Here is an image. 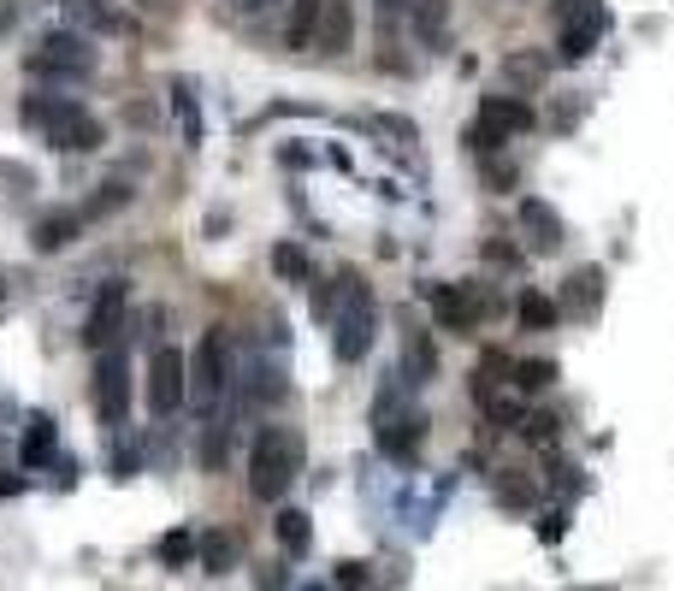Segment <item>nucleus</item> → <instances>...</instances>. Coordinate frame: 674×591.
I'll return each mask as SVG.
<instances>
[{
    "label": "nucleus",
    "mask_w": 674,
    "mask_h": 591,
    "mask_svg": "<svg viewBox=\"0 0 674 591\" xmlns=\"http://www.w3.org/2000/svg\"><path fill=\"white\" fill-rule=\"evenodd\" d=\"M302 474V432L297 426H261L249 449V491L261 502H279L290 479Z\"/></svg>",
    "instance_id": "nucleus-1"
},
{
    "label": "nucleus",
    "mask_w": 674,
    "mask_h": 591,
    "mask_svg": "<svg viewBox=\"0 0 674 591\" xmlns=\"http://www.w3.org/2000/svg\"><path fill=\"white\" fill-rule=\"evenodd\" d=\"M24 118L54 148H72V154H95L101 143H107V125H101L95 113H83L77 101H65V95H30L24 101Z\"/></svg>",
    "instance_id": "nucleus-2"
},
{
    "label": "nucleus",
    "mask_w": 674,
    "mask_h": 591,
    "mask_svg": "<svg viewBox=\"0 0 674 591\" xmlns=\"http://www.w3.org/2000/svg\"><path fill=\"white\" fill-rule=\"evenodd\" d=\"M338 296H343V314H338V361H361L373 343V296L355 272L338 278Z\"/></svg>",
    "instance_id": "nucleus-3"
},
{
    "label": "nucleus",
    "mask_w": 674,
    "mask_h": 591,
    "mask_svg": "<svg viewBox=\"0 0 674 591\" xmlns=\"http://www.w3.org/2000/svg\"><path fill=\"white\" fill-rule=\"evenodd\" d=\"M30 72L37 77H95V48L77 37V30H54L30 48Z\"/></svg>",
    "instance_id": "nucleus-4"
},
{
    "label": "nucleus",
    "mask_w": 674,
    "mask_h": 591,
    "mask_svg": "<svg viewBox=\"0 0 674 591\" xmlns=\"http://www.w3.org/2000/svg\"><path fill=\"white\" fill-rule=\"evenodd\" d=\"M550 19L562 30V60H585L598 48V37L610 30V7L603 0H557Z\"/></svg>",
    "instance_id": "nucleus-5"
},
{
    "label": "nucleus",
    "mask_w": 674,
    "mask_h": 591,
    "mask_svg": "<svg viewBox=\"0 0 674 591\" xmlns=\"http://www.w3.org/2000/svg\"><path fill=\"white\" fill-rule=\"evenodd\" d=\"M432 314L444 332H474L486 314H497V296H486V284H438L432 290Z\"/></svg>",
    "instance_id": "nucleus-6"
},
{
    "label": "nucleus",
    "mask_w": 674,
    "mask_h": 591,
    "mask_svg": "<svg viewBox=\"0 0 674 591\" xmlns=\"http://www.w3.org/2000/svg\"><path fill=\"white\" fill-rule=\"evenodd\" d=\"M515 131H532V107H527V101H515V95H491L486 107H479V118H474L468 143L479 154H491V148H504Z\"/></svg>",
    "instance_id": "nucleus-7"
},
{
    "label": "nucleus",
    "mask_w": 674,
    "mask_h": 591,
    "mask_svg": "<svg viewBox=\"0 0 674 591\" xmlns=\"http://www.w3.org/2000/svg\"><path fill=\"white\" fill-rule=\"evenodd\" d=\"M184 396H189L184 355H178V350H166V343H160V350L148 355V408H154V414H172V408L184 403Z\"/></svg>",
    "instance_id": "nucleus-8"
},
{
    "label": "nucleus",
    "mask_w": 674,
    "mask_h": 591,
    "mask_svg": "<svg viewBox=\"0 0 674 591\" xmlns=\"http://www.w3.org/2000/svg\"><path fill=\"white\" fill-rule=\"evenodd\" d=\"M95 408L107 426H125V414H131V367L118 350L101 355V367H95Z\"/></svg>",
    "instance_id": "nucleus-9"
},
{
    "label": "nucleus",
    "mask_w": 674,
    "mask_h": 591,
    "mask_svg": "<svg viewBox=\"0 0 674 591\" xmlns=\"http://www.w3.org/2000/svg\"><path fill=\"white\" fill-rule=\"evenodd\" d=\"M189 396H196V403L207 408V403H214V396L225 391V338L219 332H207L201 338V350H196V361H189Z\"/></svg>",
    "instance_id": "nucleus-10"
},
{
    "label": "nucleus",
    "mask_w": 674,
    "mask_h": 591,
    "mask_svg": "<svg viewBox=\"0 0 674 591\" xmlns=\"http://www.w3.org/2000/svg\"><path fill=\"white\" fill-rule=\"evenodd\" d=\"M421 438H426L421 414H385L379 408V449H385L391 462H414L421 456Z\"/></svg>",
    "instance_id": "nucleus-11"
},
{
    "label": "nucleus",
    "mask_w": 674,
    "mask_h": 591,
    "mask_svg": "<svg viewBox=\"0 0 674 591\" xmlns=\"http://www.w3.org/2000/svg\"><path fill=\"white\" fill-rule=\"evenodd\" d=\"M545 77H550V54H539V48H515V54L504 60V90H509L515 101L532 95Z\"/></svg>",
    "instance_id": "nucleus-12"
},
{
    "label": "nucleus",
    "mask_w": 674,
    "mask_h": 591,
    "mask_svg": "<svg viewBox=\"0 0 674 591\" xmlns=\"http://www.w3.org/2000/svg\"><path fill=\"white\" fill-rule=\"evenodd\" d=\"M118 320H125V284H107V290L95 296V314H90V325H83L90 350H101V355H107V343H113V332H118Z\"/></svg>",
    "instance_id": "nucleus-13"
},
{
    "label": "nucleus",
    "mask_w": 674,
    "mask_h": 591,
    "mask_svg": "<svg viewBox=\"0 0 674 591\" xmlns=\"http://www.w3.org/2000/svg\"><path fill=\"white\" fill-rule=\"evenodd\" d=\"M521 231H527V242H532V255H550V249L562 242V219H557V207L539 201V196H527V201H521Z\"/></svg>",
    "instance_id": "nucleus-14"
},
{
    "label": "nucleus",
    "mask_w": 674,
    "mask_h": 591,
    "mask_svg": "<svg viewBox=\"0 0 674 591\" xmlns=\"http://www.w3.org/2000/svg\"><path fill=\"white\" fill-rule=\"evenodd\" d=\"M350 42H355L350 0H325V7H320V30H314V48H320V54H343Z\"/></svg>",
    "instance_id": "nucleus-15"
},
{
    "label": "nucleus",
    "mask_w": 674,
    "mask_h": 591,
    "mask_svg": "<svg viewBox=\"0 0 674 591\" xmlns=\"http://www.w3.org/2000/svg\"><path fill=\"white\" fill-rule=\"evenodd\" d=\"M598 302H603V267H580L574 278H568V290H562V314H580V320H592L598 314Z\"/></svg>",
    "instance_id": "nucleus-16"
},
{
    "label": "nucleus",
    "mask_w": 674,
    "mask_h": 591,
    "mask_svg": "<svg viewBox=\"0 0 674 591\" xmlns=\"http://www.w3.org/2000/svg\"><path fill=\"white\" fill-rule=\"evenodd\" d=\"M237 556H243V538H237V532H207V538H196V562L207 573H231Z\"/></svg>",
    "instance_id": "nucleus-17"
},
{
    "label": "nucleus",
    "mask_w": 674,
    "mask_h": 591,
    "mask_svg": "<svg viewBox=\"0 0 674 591\" xmlns=\"http://www.w3.org/2000/svg\"><path fill=\"white\" fill-rule=\"evenodd\" d=\"M77 225H83V214H42L37 231H30V242H37V255H54V249H65V242L77 237Z\"/></svg>",
    "instance_id": "nucleus-18"
},
{
    "label": "nucleus",
    "mask_w": 674,
    "mask_h": 591,
    "mask_svg": "<svg viewBox=\"0 0 674 591\" xmlns=\"http://www.w3.org/2000/svg\"><path fill=\"white\" fill-rule=\"evenodd\" d=\"M19 462L24 467H48V462H54V421H48V414H30V432H24Z\"/></svg>",
    "instance_id": "nucleus-19"
},
{
    "label": "nucleus",
    "mask_w": 674,
    "mask_h": 591,
    "mask_svg": "<svg viewBox=\"0 0 674 591\" xmlns=\"http://www.w3.org/2000/svg\"><path fill=\"white\" fill-rule=\"evenodd\" d=\"M403 367H408L414 385H426V379L438 373V350H432V338H426V332H408V343H403Z\"/></svg>",
    "instance_id": "nucleus-20"
},
{
    "label": "nucleus",
    "mask_w": 674,
    "mask_h": 591,
    "mask_svg": "<svg viewBox=\"0 0 674 591\" xmlns=\"http://www.w3.org/2000/svg\"><path fill=\"white\" fill-rule=\"evenodd\" d=\"M444 24H449V0H414V37H421V42L438 48Z\"/></svg>",
    "instance_id": "nucleus-21"
},
{
    "label": "nucleus",
    "mask_w": 674,
    "mask_h": 591,
    "mask_svg": "<svg viewBox=\"0 0 674 591\" xmlns=\"http://www.w3.org/2000/svg\"><path fill=\"white\" fill-rule=\"evenodd\" d=\"M515 314H521V325H527V332H550V325H557V314H562V308L550 302V296L527 290L521 302H515Z\"/></svg>",
    "instance_id": "nucleus-22"
},
{
    "label": "nucleus",
    "mask_w": 674,
    "mask_h": 591,
    "mask_svg": "<svg viewBox=\"0 0 674 591\" xmlns=\"http://www.w3.org/2000/svg\"><path fill=\"white\" fill-rule=\"evenodd\" d=\"M279 545L290 556H308V545H314V527H308L302 509H279Z\"/></svg>",
    "instance_id": "nucleus-23"
},
{
    "label": "nucleus",
    "mask_w": 674,
    "mask_h": 591,
    "mask_svg": "<svg viewBox=\"0 0 674 591\" xmlns=\"http://www.w3.org/2000/svg\"><path fill=\"white\" fill-rule=\"evenodd\" d=\"M320 7H325V0H297V12H290V48H314Z\"/></svg>",
    "instance_id": "nucleus-24"
},
{
    "label": "nucleus",
    "mask_w": 674,
    "mask_h": 591,
    "mask_svg": "<svg viewBox=\"0 0 674 591\" xmlns=\"http://www.w3.org/2000/svg\"><path fill=\"white\" fill-rule=\"evenodd\" d=\"M272 272L290 278V284H308V255L297 242H279V249H272Z\"/></svg>",
    "instance_id": "nucleus-25"
},
{
    "label": "nucleus",
    "mask_w": 674,
    "mask_h": 591,
    "mask_svg": "<svg viewBox=\"0 0 674 591\" xmlns=\"http://www.w3.org/2000/svg\"><path fill=\"white\" fill-rule=\"evenodd\" d=\"M557 379V361H515V385L521 391H545Z\"/></svg>",
    "instance_id": "nucleus-26"
},
{
    "label": "nucleus",
    "mask_w": 674,
    "mask_h": 591,
    "mask_svg": "<svg viewBox=\"0 0 674 591\" xmlns=\"http://www.w3.org/2000/svg\"><path fill=\"white\" fill-rule=\"evenodd\" d=\"M189 556H196V538H189V532H166V538H160V562H166V568H184Z\"/></svg>",
    "instance_id": "nucleus-27"
},
{
    "label": "nucleus",
    "mask_w": 674,
    "mask_h": 591,
    "mask_svg": "<svg viewBox=\"0 0 674 591\" xmlns=\"http://www.w3.org/2000/svg\"><path fill=\"white\" fill-rule=\"evenodd\" d=\"M172 101H178V118H184V136H189V143H196V136H201V118H196V101H189V90H184V83H178V90H172Z\"/></svg>",
    "instance_id": "nucleus-28"
},
{
    "label": "nucleus",
    "mask_w": 674,
    "mask_h": 591,
    "mask_svg": "<svg viewBox=\"0 0 674 591\" xmlns=\"http://www.w3.org/2000/svg\"><path fill=\"white\" fill-rule=\"evenodd\" d=\"M225 444H231V438H225V426H214V432L201 438V462H207V467H219V462H225Z\"/></svg>",
    "instance_id": "nucleus-29"
},
{
    "label": "nucleus",
    "mask_w": 674,
    "mask_h": 591,
    "mask_svg": "<svg viewBox=\"0 0 674 591\" xmlns=\"http://www.w3.org/2000/svg\"><path fill=\"white\" fill-rule=\"evenodd\" d=\"M338 585L343 591H361V585H367V562H338Z\"/></svg>",
    "instance_id": "nucleus-30"
},
{
    "label": "nucleus",
    "mask_w": 674,
    "mask_h": 591,
    "mask_svg": "<svg viewBox=\"0 0 674 591\" xmlns=\"http://www.w3.org/2000/svg\"><path fill=\"white\" fill-rule=\"evenodd\" d=\"M107 207H125V184H107V189H101V196L90 201V219H95V214H107Z\"/></svg>",
    "instance_id": "nucleus-31"
},
{
    "label": "nucleus",
    "mask_w": 674,
    "mask_h": 591,
    "mask_svg": "<svg viewBox=\"0 0 674 591\" xmlns=\"http://www.w3.org/2000/svg\"><path fill=\"white\" fill-rule=\"evenodd\" d=\"M486 260H491V267H521V249H504V242H486Z\"/></svg>",
    "instance_id": "nucleus-32"
},
{
    "label": "nucleus",
    "mask_w": 674,
    "mask_h": 591,
    "mask_svg": "<svg viewBox=\"0 0 674 591\" xmlns=\"http://www.w3.org/2000/svg\"><path fill=\"white\" fill-rule=\"evenodd\" d=\"M550 432H557V414H532V421H527V438H550Z\"/></svg>",
    "instance_id": "nucleus-33"
},
{
    "label": "nucleus",
    "mask_w": 674,
    "mask_h": 591,
    "mask_svg": "<svg viewBox=\"0 0 674 591\" xmlns=\"http://www.w3.org/2000/svg\"><path fill=\"white\" fill-rule=\"evenodd\" d=\"M562 532H568V520H562V515H550V520H539V538H545V545H557Z\"/></svg>",
    "instance_id": "nucleus-34"
},
{
    "label": "nucleus",
    "mask_w": 674,
    "mask_h": 591,
    "mask_svg": "<svg viewBox=\"0 0 674 591\" xmlns=\"http://www.w3.org/2000/svg\"><path fill=\"white\" fill-rule=\"evenodd\" d=\"M24 491V474H0V497H19Z\"/></svg>",
    "instance_id": "nucleus-35"
},
{
    "label": "nucleus",
    "mask_w": 674,
    "mask_h": 591,
    "mask_svg": "<svg viewBox=\"0 0 674 591\" xmlns=\"http://www.w3.org/2000/svg\"><path fill=\"white\" fill-rule=\"evenodd\" d=\"M385 7H403V0H385Z\"/></svg>",
    "instance_id": "nucleus-36"
},
{
    "label": "nucleus",
    "mask_w": 674,
    "mask_h": 591,
    "mask_svg": "<svg viewBox=\"0 0 674 591\" xmlns=\"http://www.w3.org/2000/svg\"><path fill=\"white\" fill-rule=\"evenodd\" d=\"M0 290H7V278H0Z\"/></svg>",
    "instance_id": "nucleus-37"
},
{
    "label": "nucleus",
    "mask_w": 674,
    "mask_h": 591,
    "mask_svg": "<svg viewBox=\"0 0 674 591\" xmlns=\"http://www.w3.org/2000/svg\"><path fill=\"white\" fill-rule=\"evenodd\" d=\"M143 7H154V0H143Z\"/></svg>",
    "instance_id": "nucleus-38"
},
{
    "label": "nucleus",
    "mask_w": 674,
    "mask_h": 591,
    "mask_svg": "<svg viewBox=\"0 0 674 591\" xmlns=\"http://www.w3.org/2000/svg\"><path fill=\"white\" fill-rule=\"evenodd\" d=\"M243 7H249V0H243Z\"/></svg>",
    "instance_id": "nucleus-39"
}]
</instances>
